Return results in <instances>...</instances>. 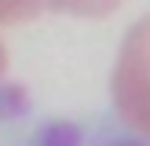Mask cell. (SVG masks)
<instances>
[{"instance_id": "cell-1", "label": "cell", "mask_w": 150, "mask_h": 146, "mask_svg": "<svg viewBox=\"0 0 150 146\" xmlns=\"http://www.w3.org/2000/svg\"><path fill=\"white\" fill-rule=\"evenodd\" d=\"M37 146H84V128L73 121H48L37 128Z\"/></svg>"}, {"instance_id": "cell-2", "label": "cell", "mask_w": 150, "mask_h": 146, "mask_svg": "<svg viewBox=\"0 0 150 146\" xmlns=\"http://www.w3.org/2000/svg\"><path fill=\"white\" fill-rule=\"evenodd\" d=\"M29 113V91L18 80H4L0 84V121H15V117Z\"/></svg>"}, {"instance_id": "cell-3", "label": "cell", "mask_w": 150, "mask_h": 146, "mask_svg": "<svg viewBox=\"0 0 150 146\" xmlns=\"http://www.w3.org/2000/svg\"><path fill=\"white\" fill-rule=\"evenodd\" d=\"M99 146H146L143 139H132V135H114V139H103Z\"/></svg>"}, {"instance_id": "cell-4", "label": "cell", "mask_w": 150, "mask_h": 146, "mask_svg": "<svg viewBox=\"0 0 150 146\" xmlns=\"http://www.w3.org/2000/svg\"><path fill=\"white\" fill-rule=\"evenodd\" d=\"M146 26H150V18H146Z\"/></svg>"}]
</instances>
